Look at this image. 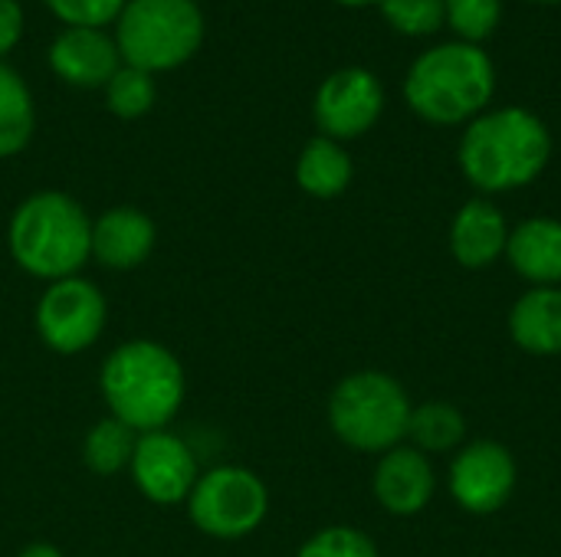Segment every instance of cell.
<instances>
[{"label":"cell","mask_w":561,"mask_h":557,"mask_svg":"<svg viewBox=\"0 0 561 557\" xmlns=\"http://www.w3.org/2000/svg\"><path fill=\"white\" fill-rule=\"evenodd\" d=\"M385 108L381 82L358 66L332 72L316 92V125L325 138L345 141L365 135Z\"/></svg>","instance_id":"10"},{"label":"cell","mask_w":561,"mask_h":557,"mask_svg":"<svg viewBox=\"0 0 561 557\" xmlns=\"http://www.w3.org/2000/svg\"><path fill=\"white\" fill-rule=\"evenodd\" d=\"M296 557H378V548L365 532L352 525H332L312 535Z\"/></svg>","instance_id":"24"},{"label":"cell","mask_w":561,"mask_h":557,"mask_svg":"<svg viewBox=\"0 0 561 557\" xmlns=\"http://www.w3.org/2000/svg\"><path fill=\"white\" fill-rule=\"evenodd\" d=\"M36 128V108L16 69L0 62V158L20 154Z\"/></svg>","instance_id":"19"},{"label":"cell","mask_w":561,"mask_h":557,"mask_svg":"<svg viewBox=\"0 0 561 557\" xmlns=\"http://www.w3.org/2000/svg\"><path fill=\"white\" fill-rule=\"evenodd\" d=\"M296 181L309 197H319V200L339 197L352 181V158L339 141L319 135L302 148L296 161Z\"/></svg>","instance_id":"18"},{"label":"cell","mask_w":561,"mask_h":557,"mask_svg":"<svg viewBox=\"0 0 561 557\" xmlns=\"http://www.w3.org/2000/svg\"><path fill=\"white\" fill-rule=\"evenodd\" d=\"M506 259L533 286H561V223L533 217L510 230Z\"/></svg>","instance_id":"16"},{"label":"cell","mask_w":561,"mask_h":557,"mask_svg":"<svg viewBox=\"0 0 561 557\" xmlns=\"http://www.w3.org/2000/svg\"><path fill=\"white\" fill-rule=\"evenodd\" d=\"M447 20L450 26L463 36V39H483L496 30L500 23V0H444Z\"/></svg>","instance_id":"25"},{"label":"cell","mask_w":561,"mask_h":557,"mask_svg":"<svg viewBox=\"0 0 561 557\" xmlns=\"http://www.w3.org/2000/svg\"><path fill=\"white\" fill-rule=\"evenodd\" d=\"M16 557H62V552L56 548V545H46V542H33V545H26L23 552Z\"/></svg>","instance_id":"28"},{"label":"cell","mask_w":561,"mask_h":557,"mask_svg":"<svg viewBox=\"0 0 561 557\" xmlns=\"http://www.w3.org/2000/svg\"><path fill=\"white\" fill-rule=\"evenodd\" d=\"M138 433L131 427H125L115 417H102L82 443V460L95 476H115L122 469H128L131 453H135Z\"/></svg>","instance_id":"21"},{"label":"cell","mask_w":561,"mask_h":557,"mask_svg":"<svg viewBox=\"0 0 561 557\" xmlns=\"http://www.w3.org/2000/svg\"><path fill=\"white\" fill-rule=\"evenodd\" d=\"M108 417L122 420L135 433L168 430L184 404V368L158 341H122L99 374Z\"/></svg>","instance_id":"1"},{"label":"cell","mask_w":561,"mask_h":557,"mask_svg":"<svg viewBox=\"0 0 561 557\" xmlns=\"http://www.w3.org/2000/svg\"><path fill=\"white\" fill-rule=\"evenodd\" d=\"M187 512L197 532L220 542H237L263 525L270 512V492L253 469L217 466L197 476L187 496Z\"/></svg>","instance_id":"7"},{"label":"cell","mask_w":561,"mask_h":557,"mask_svg":"<svg viewBox=\"0 0 561 557\" xmlns=\"http://www.w3.org/2000/svg\"><path fill=\"white\" fill-rule=\"evenodd\" d=\"M381 13L388 23L408 36H427L440 30L447 10L444 0H381Z\"/></svg>","instance_id":"23"},{"label":"cell","mask_w":561,"mask_h":557,"mask_svg":"<svg viewBox=\"0 0 561 557\" xmlns=\"http://www.w3.org/2000/svg\"><path fill=\"white\" fill-rule=\"evenodd\" d=\"M408 391L385 371H355L329 397L332 433L358 453H388L408 440Z\"/></svg>","instance_id":"5"},{"label":"cell","mask_w":561,"mask_h":557,"mask_svg":"<svg viewBox=\"0 0 561 557\" xmlns=\"http://www.w3.org/2000/svg\"><path fill=\"white\" fill-rule=\"evenodd\" d=\"M105 102H108V112L125 121L148 115L154 105V76L122 62V69L105 82Z\"/></svg>","instance_id":"22"},{"label":"cell","mask_w":561,"mask_h":557,"mask_svg":"<svg viewBox=\"0 0 561 557\" xmlns=\"http://www.w3.org/2000/svg\"><path fill=\"white\" fill-rule=\"evenodd\" d=\"M154 220L138 207H112L92 220V259L112 272L138 269L154 250Z\"/></svg>","instance_id":"14"},{"label":"cell","mask_w":561,"mask_h":557,"mask_svg":"<svg viewBox=\"0 0 561 557\" xmlns=\"http://www.w3.org/2000/svg\"><path fill=\"white\" fill-rule=\"evenodd\" d=\"M7 243L26 276L43 282L69 279L92 256V220L69 194L39 190L13 210Z\"/></svg>","instance_id":"2"},{"label":"cell","mask_w":561,"mask_h":557,"mask_svg":"<svg viewBox=\"0 0 561 557\" xmlns=\"http://www.w3.org/2000/svg\"><path fill=\"white\" fill-rule=\"evenodd\" d=\"M510 223L490 200H470L450 223V253L467 269H486L506 256Z\"/></svg>","instance_id":"15"},{"label":"cell","mask_w":561,"mask_h":557,"mask_svg":"<svg viewBox=\"0 0 561 557\" xmlns=\"http://www.w3.org/2000/svg\"><path fill=\"white\" fill-rule=\"evenodd\" d=\"M128 469H131V479L141 489V496L151 499L154 506L187 502V496L201 476L194 453L171 430L138 433Z\"/></svg>","instance_id":"11"},{"label":"cell","mask_w":561,"mask_h":557,"mask_svg":"<svg viewBox=\"0 0 561 557\" xmlns=\"http://www.w3.org/2000/svg\"><path fill=\"white\" fill-rule=\"evenodd\" d=\"M23 36V10L16 0H0V56H7Z\"/></svg>","instance_id":"27"},{"label":"cell","mask_w":561,"mask_h":557,"mask_svg":"<svg viewBox=\"0 0 561 557\" xmlns=\"http://www.w3.org/2000/svg\"><path fill=\"white\" fill-rule=\"evenodd\" d=\"M450 496L470 515L500 512L516 492V460L496 440H477L460 446L450 463Z\"/></svg>","instance_id":"9"},{"label":"cell","mask_w":561,"mask_h":557,"mask_svg":"<svg viewBox=\"0 0 561 557\" xmlns=\"http://www.w3.org/2000/svg\"><path fill=\"white\" fill-rule=\"evenodd\" d=\"M339 3H345V7H365V3H375V0H339Z\"/></svg>","instance_id":"29"},{"label":"cell","mask_w":561,"mask_h":557,"mask_svg":"<svg viewBox=\"0 0 561 557\" xmlns=\"http://www.w3.org/2000/svg\"><path fill=\"white\" fill-rule=\"evenodd\" d=\"M49 66L69 85L99 89L122 69V56L115 36H108L105 30L66 26L49 46Z\"/></svg>","instance_id":"13"},{"label":"cell","mask_w":561,"mask_h":557,"mask_svg":"<svg viewBox=\"0 0 561 557\" xmlns=\"http://www.w3.org/2000/svg\"><path fill=\"white\" fill-rule=\"evenodd\" d=\"M108 305L95 282L82 276L56 279L36 302V332L56 355H79L105 332Z\"/></svg>","instance_id":"8"},{"label":"cell","mask_w":561,"mask_h":557,"mask_svg":"<svg viewBox=\"0 0 561 557\" xmlns=\"http://www.w3.org/2000/svg\"><path fill=\"white\" fill-rule=\"evenodd\" d=\"M513 341L539 358L561 355V286H533L510 312Z\"/></svg>","instance_id":"17"},{"label":"cell","mask_w":561,"mask_h":557,"mask_svg":"<svg viewBox=\"0 0 561 557\" xmlns=\"http://www.w3.org/2000/svg\"><path fill=\"white\" fill-rule=\"evenodd\" d=\"M493 82V62L483 49L470 43H447L414 62L404 95L421 118L434 125H457L486 108Z\"/></svg>","instance_id":"4"},{"label":"cell","mask_w":561,"mask_h":557,"mask_svg":"<svg viewBox=\"0 0 561 557\" xmlns=\"http://www.w3.org/2000/svg\"><path fill=\"white\" fill-rule=\"evenodd\" d=\"M542 3H552V0H542Z\"/></svg>","instance_id":"30"},{"label":"cell","mask_w":561,"mask_h":557,"mask_svg":"<svg viewBox=\"0 0 561 557\" xmlns=\"http://www.w3.org/2000/svg\"><path fill=\"white\" fill-rule=\"evenodd\" d=\"M204 43V13L194 0H128L115 20V46L125 66L168 72Z\"/></svg>","instance_id":"6"},{"label":"cell","mask_w":561,"mask_h":557,"mask_svg":"<svg viewBox=\"0 0 561 557\" xmlns=\"http://www.w3.org/2000/svg\"><path fill=\"white\" fill-rule=\"evenodd\" d=\"M53 16H59L66 26H89L102 30L105 23L118 20L128 0H43Z\"/></svg>","instance_id":"26"},{"label":"cell","mask_w":561,"mask_h":557,"mask_svg":"<svg viewBox=\"0 0 561 557\" xmlns=\"http://www.w3.org/2000/svg\"><path fill=\"white\" fill-rule=\"evenodd\" d=\"M375 499L391 515H417L431 506L437 492V476L431 460L414 446H394L381 453L371 479Z\"/></svg>","instance_id":"12"},{"label":"cell","mask_w":561,"mask_h":557,"mask_svg":"<svg viewBox=\"0 0 561 557\" xmlns=\"http://www.w3.org/2000/svg\"><path fill=\"white\" fill-rule=\"evenodd\" d=\"M408 437L414 440V450L427 453H454L467 440V420L454 404L431 401L411 410Z\"/></svg>","instance_id":"20"},{"label":"cell","mask_w":561,"mask_h":557,"mask_svg":"<svg viewBox=\"0 0 561 557\" xmlns=\"http://www.w3.org/2000/svg\"><path fill=\"white\" fill-rule=\"evenodd\" d=\"M552 138L526 108H500L477 118L460 141V167L473 187L503 194L536 181L549 161Z\"/></svg>","instance_id":"3"}]
</instances>
